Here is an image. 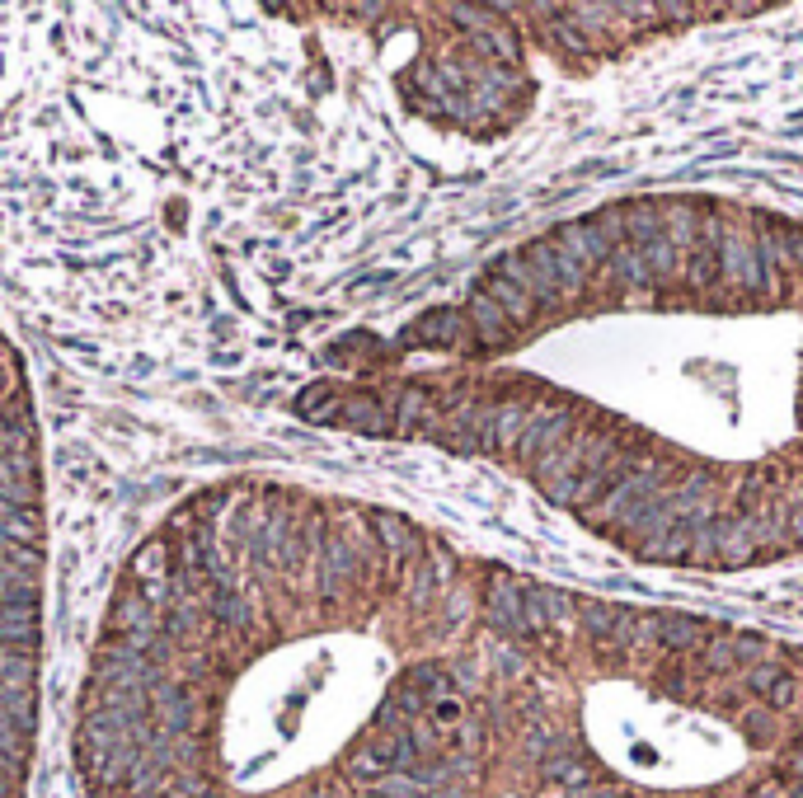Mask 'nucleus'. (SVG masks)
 <instances>
[{"label": "nucleus", "instance_id": "1", "mask_svg": "<svg viewBox=\"0 0 803 798\" xmlns=\"http://www.w3.org/2000/svg\"><path fill=\"white\" fill-rule=\"evenodd\" d=\"M578 587L395 507L221 479L141 536L80 686L90 798H541Z\"/></svg>", "mask_w": 803, "mask_h": 798}, {"label": "nucleus", "instance_id": "2", "mask_svg": "<svg viewBox=\"0 0 803 798\" xmlns=\"http://www.w3.org/2000/svg\"><path fill=\"white\" fill-rule=\"evenodd\" d=\"M320 428L522 479L663 568L803 554V221L644 193L555 221L301 390Z\"/></svg>", "mask_w": 803, "mask_h": 798}, {"label": "nucleus", "instance_id": "3", "mask_svg": "<svg viewBox=\"0 0 803 798\" xmlns=\"http://www.w3.org/2000/svg\"><path fill=\"white\" fill-rule=\"evenodd\" d=\"M43 465L29 371L0 334V798H24L38 742Z\"/></svg>", "mask_w": 803, "mask_h": 798}]
</instances>
